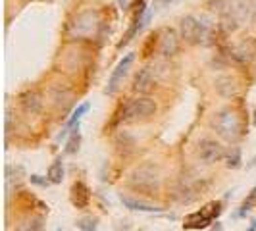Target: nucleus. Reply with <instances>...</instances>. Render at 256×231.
<instances>
[{
	"mask_svg": "<svg viewBox=\"0 0 256 231\" xmlns=\"http://www.w3.org/2000/svg\"><path fill=\"white\" fill-rule=\"evenodd\" d=\"M14 231H43V218L41 216H27L16 226Z\"/></svg>",
	"mask_w": 256,
	"mask_h": 231,
	"instance_id": "ddd939ff",
	"label": "nucleus"
},
{
	"mask_svg": "<svg viewBox=\"0 0 256 231\" xmlns=\"http://www.w3.org/2000/svg\"><path fill=\"white\" fill-rule=\"evenodd\" d=\"M256 204V187L249 193V197L245 198V202L241 204V210H239V216H245L247 212H251L253 210V206Z\"/></svg>",
	"mask_w": 256,
	"mask_h": 231,
	"instance_id": "a211bd4d",
	"label": "nucleus"
},
{
	"mask_svg": "<svg viewBox=\"0 0 256 231\" xmlns=\"http://www.w3.org/2000/svg\"><path fill=\"white\" fill-rule=\"evenodd\" d=\"M241 166V150L237 147H233L229 152H227V168H239Z\"/></svg>",
	"mask_w": 256,
	"mask_h": 231,
	"instance_id": "6ab92c4d",
	"label": "nucleus"
},
{
	"mask_svg": "<svg viewBox=\"0 0 256 231\" xmlns=\"http://www.w3.org/2000/svg\"><path fill=\"white\" fill-rule=\"evenodd\" d=\"M158 171L156 168L150 164L141 166L131 173V185L137 189H152L158 185Z\"/></svg>",
	"mask_w": 256,
	"mask_h": 231,
	"instance_id": "0eeeda50",
	"label": "nucleus"
},
{
	"mask_svg": "<svg viewBox=\"0 0 256 231\" xmlns=\"http://www.w3.org/2000/svg\"><path fill=\"white\" fill-rule=\"evenodd\" d=\"M220 212H222V204L220 202H210L204 208H200L198 212L189 214L185 218L183 228L185 230H204V228H208L214 222V218L220 216Z\"/></svg>",
	"mask_w": 256,
	"mask_h": 231,
	"instance_id": "7ed1b4c3",
	"label": "nucleus"
},
{
	"mask_svg": "<svg viewBox=\"0 0 256 231\" xmlns=\"http://www.w3.org/2000/svg\"><path fill=\"white\" fill-rule=\"evenodd\" d=\"M212 231H222V226H220V224H216V228H212Z\"/></svg>",
	"mask_w": 256,
	"mask_h": 231,
	"instance_id": "5701e85b",
	"label": "nucleus"
},
{
	"mask_svg": "<svg viewBox=\"0 0 256 231\" xmlns=\"http://www.w3.org/2000/svg\"><path fill=\"white\" fill-rule=\"evenodd\" d=\"M160 4H170V2H173V0H158Z\"/></svg>",
	"mask_w": 256,
	"mask_h": 231,
	"instance_id": "b1692460",
	"label": "nucleus"
},
{
	"mask_svg": "<svg viewBox=\"0 0 256 231\" xmlns=\"http://www.w3.org/2000/svg\"><path fill=\"white\" fill-rule=\"evenodd\" d=\"M253 12H255V16H253V20L256 21V8H253Z\"/></svg>",
	"mask_w": 256,
	"mask_h": 231,
	"instance_id": "393cba45",
	"label": "nucleus"
},
{
	"mask_svg": "<svg viewBox=\"0 0 256 231\" xmlns=\"http://www.w3.org/2000/svg\"><path fill=\"white\" fill-rule=\"evenodd\" d=\"M79 141H81V135H79V124L73 127V131H71V137H69V141H67V145H65V152L67 154H73L77 148H79Z\"/></svg>",
	"mask_w": 256,
	"mask_h": 231,
	"instance_id": "dca6fc26",
	"label": "nucleus"
},
{
	"mask_svg": "<svg viewBox=\"0 0 256 231\" xmlns=\"http://www.w3.org/2000/svg\"><path fill=\"white\" fill-rule=\"evenodd\" d=\"M56 231H62V230H56Z\"/></svg>",
	"mask_w": 256,
	"mask_h": 231,
	"instance_id": "bb28decb",
	"label": "nucleus"
},
{
	"mask_svg": "<svg viewBox=\"0 0 256 231\" xmlns=\"http://www.w3.org/2000/svg\"><path fill=\"white\" fill-rule=\"evenodd\" d=\"M214 127L216 131L220 133V137H224L227 141H235L239 135H241V122H239V116L233 112V110H222L216 120H214Z\"/></svg>",
	"mask_w": 256,
	"mask_h": 231,
	"instance_id": "20e7f679",
	"label": "nucleus"
},
{
	"mask_svg": "<svg viewBox=\"0 0 256 231\" xmlns=\"http://www.w3.org/2000/svg\"><path fill=\"white\" fill-rule=\"evenodd\" d=\"M133 60H135V54H126V56L118 62V66L114 67V71H112V75H110V79H108L106 95H116V93H118V89L122 87L126 75H128L131 66H133Z\"/></svg>",
	"mask_w": 256,
	"mask_h": 231,
	"instance_id": "423d86ee",
	"label": "nucleus"
},
{
	"mask_svg": "<svg viewBox=\"0 0 256 231\" xmlns=\"http://www.w3.org/2000/svg\"><path fill=\"white\" fill-rule=\"evenodd\" d=\"M98 27H100L98 12L96 10H85L73 20V23L69 27V37H73V39H91V37L96 35Z\"/></svg>",
	"mask_w": 256,
	"mask_h": 231,
	"instance_id": "f257e3e1",
	"label": "nucleus"
},
{
	"mask_svg": "<svg viewBox=\"0 0 256 231\" xmlns=\"http://www.w3.org/2000/svg\"><path fill=\"white\" fill-rule=\"evenodd\" d=\"M91 200V193L83 181H75L71 187V202L75 208H85Z\"/></svg>",
	"mask_w": 256,
	"mask_h": 231,
	"instance_id": "1a4fd4ad",
	"label": "nucleus"
},
{
	"mask_svg": "<svg viewBox=\"0 0 256 231\" xmlns=\"http://www.w3.org/2000/svg\"><path fill=\"white\" fill-rule=\"evenodd\" d=\"M177 50V35L171 29H166L164 31V37L160 39V52L162 56H173Z\"/></svg>",
	"mask_w": 256,
	"mask_h": 231,
	"instance_id": "9b49d317",
	"label": "nucleus"
},
{
	"mask_svg": "<svg viewBox=\"0 0 256 231\" xmlns=\"http://www.w3.org/2000/svg\"><path fill=\"white\" fill-rule=\"evenodd\" d=\"M156 114V102L152 99H133L122 110L124 122H139Z\"/></svg>",
	"mask_w": 256,
	"mask_h": 231,
	"instance_id": "f03ea898",
	"label": "nucleus"
},
{
	"mask_svg": "<svg viewBox=\"0 0 256 231\" xmlns=\"http://www.w3.org/2000/svg\"><path fill=\"white\" fill-rule=\"evenodd\" d=\"M23 106H25V110L37 112V110H39V106H41V102H39V97H37L35 93H29V95H25V97H23Z\"/></svg>",
	"mask_w": 256,
	"mask_h": 231,
	"instance_id": "aec40b11",
	"label": "nucleus"
},
{
	"mask_svg": "<svg viewBox=\"0 0 256 231\" xmlns=\"http://www.w3.org/2000/svg\"><path fill=\"white\" fill-rule=\"evenodd\" d=\"M122 202L128 206L129 210H135V212H160L162 208L160 206H154V204H147V202H141V200H135V198L131 197H126V195H122Z\"/></svg>",
	"mask_w": 256,
	"mask_h": 231,
	"instance_id": "f8f14e48",
	"label": "nucleus"
},
{
	"mask_svg": "<svg viewBox=\"0 0 256 231\" xmlns=\"http://www.w3.org/2000/svg\"><path fill=\"white\" fill-rule=\"evenodd\" d=\"M75 226H77V230L81 231H96V218H91V216L79 218V220L75 222Z\"/></svg>",
	"mask_w": 256,
	"mask_h": 231,
	"instance_id": "f3484780",
	"label": "nucleus"
},
{
	"mask_svg": "<svg viewBox=\"0 0 256 231\" xmlns=\"http://www.w3.org/2000/svg\"><path fill=\"white\" fill-rule=\"evenodd\" d=\"M198 158L206 164L220 162L224 158V147L220 143H216L214 139H202L198 143Z\"/></svg>",
	"mask_w": 256,
	"mask_h": 231,
	"instance_id": "6e6552de",
	"label": "nucleus"
},
{
	"mask_svg": "<svg viewBox=\"0 0 256 231\" xmlns=\"http://www.w3.org/2000/svg\"><path fill=\"white\" fill-rule=\"evenodd\" d=\"M179 31L181 37L187 41V42H204L208 39V25L198 21L196 18L192 16H185L181 18L179 21Z\"/></svg>",
	"mask_w": 256,
	"mask_h": 231,
	"instance_id": "39448f33",
	"label": "nucleus"
},
{
	"mask_svg": "<svg viewBox=\"0 0 256 231\" xmlns=\"http://www.w3.org/2000/svg\"><path fill=\"white\" fill-rule=\"evenodd\" d=\"M249 231H256V218L253 220V224H251V228H249Z\"/></svg>",
	"mask_w": 256,
	"mask_h": 231,
	"instance_id": "4be33fe9",
	"label": "nucleus"
},
{
	"mask_svg": "<svg viewBox=\"0 0 256 231\" xmlns=\"http://www.w3.org/2000/svg\"><path fill=\"white\" fill-rule=\"evenodd\" d=\"M152 85H154V75H152V69H150V67H143V69L137 73L135 81H133V89H135V91H139V93H147Z\"/></svg>",
	"mask_w": 256,
	"mask_h": 231,
	"instance_id": "9d476101",
	"label": "nucleus"
},
{
	"mask_svg": "<svg viewBox=\"0 0 256 231\" xmlns=\"http://www.w3.org/2000/svg\"><path fill=\"white\" fill-rule=\"evenodd\" d=\"M46 177H48L50 183H54V185L62 183V179H64V164H62V160H56V162L50 164L48 171H46Z\"/></svg>",
	"mask_w": 256,
	"mask_h": 231,
	"instance_id": "2eb2a0df",
	"label": "nucleus"
},
{
	"mask_svg": "<svg viewBox=\"0 0 256 231\" xmlns=\"http://www.w3.org/2000/svg\"><path fill=\"white\" fill-rule=\"evenodd\" d=\"M255 126H256V118H255Z\"/></svg>",
	"mask_w": 256,
	"mask_h": 231,
	"instance_id": "a878e982",
	"label": "nucleus"
},
{
	"mask_svg": "<svg viewBox=\"0 0 256 231\" xmlns=\"http://www.w3.org/2000/svg\"><path fill=\"white\" fill-rule=\"evenodd\" d=\"M89 108H91V104H89V102H83V104H79V106H77V110L73 112V116H71V118H69V122L65 124V129L62 131L60 139L67 135V129H69V127H75V126L79 124V120L83 118V114H87V112H89Z\"/></svg>",
	"mask_w": 256,
	"mask_h": 231,
	"instance_id": "4468645a",
	"label": "nucleus"
},
{
	"mask_svg": "<svg viewBox=\"0 0 256 231\" xmlns=\"http://www.w3.org/2000/svg\"><path fill=\"white\" fill-rule=\"evenodd\" d=\"M29 179H31V183L39 185V187H48L50 185V179H43L41 175H31Z\"/></svg>",
	"mask_w": 256,
	"mask_h": 231,
	"instance_id": "412c9836",
	"label": "nucleus"
}]
</instances>
